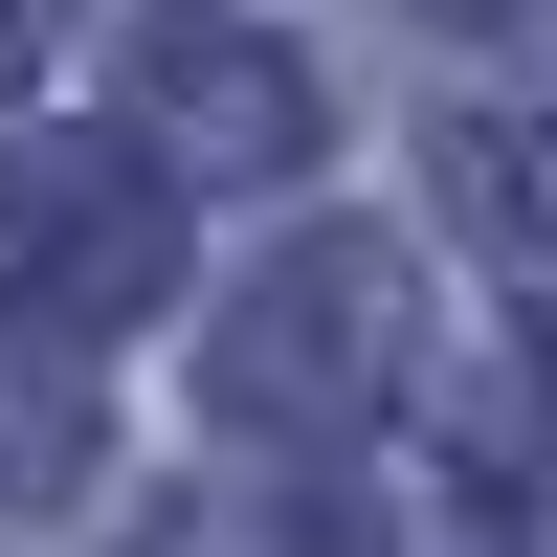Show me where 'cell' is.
<instances>
[{"mask_svg": "<svg viewBox=\"0 0 557 557\" xmlns=\"http://www.w3.org/2000/svg\"><path fill=\"white\" fill-rule=\"evenodd\" d=\"M0 290H23L45 335H134V312H157V157L23 134V157H0Z\"/></svg>", "mask_w": 557, "mask_h": 557, "instance_id": "cell-1", "label": "cell"}, {"mask_svg": "<svg viewBox=\"0 0 557 557\" xmlns=\"http://www.w3.org/2000/svg\"><path fill=\"white\" fill-rule=\"evenodd\" d=\"M401 380V268L380 246H312L246 290V335H223V401H268V424H312V401H380Z\"/></svg>", "mask_w": 557, "mask_h": 557, "instance_id": "cell-2", "label": "cell"}, {"mask_svg": "<svg viewBox=\"0 0 557 557\" xmlns=\"http://www.w3.org/2000/svg\"><path fill=\"white\" fill-rule=\"evenodd\" d=\"M157 112H178V157H223V178H268V157H312V89L268 67V45H201V23L157 45Z\"/></svg>", "mask_w": 557, "mask_h": 557, "instance_id": "cell-3", "label": "cell"}, {"mask_svg": "<svg viewBox=\"0 0 557 557\" xmlns=\"http://www.w3.org/2000/svg\"><path fill=\"white\" fill-rule=\"evenodd\" d=\"M469 223H491V246H535V268H557V157H535L513 112L469 134Z\"/></svg>", "mask_w": 557, "mask_h": 557, "instance_id": "cell-4", "label": "cell"}, {"mask_svg": "<svg viewBox=\"0 0 557 557\" xmlns=\"http://www.w3.org/2000/svg\"><path fill=\"white\" fill-rule=\"evenodd\" d=\"M45 469H67V380H45L23 312H0V491H45Z\"/></svg>", "mask_w": 557, "mask_h": 557, "instance_id": "cell-5", "label": "cell"}, {"mask_svg": "<svg viewBox=\"0 0 557 557\" xmlns=\"http://www.w3.org/2000/svg\"><path fill=\"white\" fill-rule=\"evenodd\" d=\"M23 67H45V0H0V89H23Z\"/></svg>", "mask_w": 557, "mask_h": 557, "instance_id": "cell-6", "label": "cell"}, {"mask_svg": "<svg viewBox=\"0 0 557 557\" xmlns=\"http://www.w3.org/2000/svg\"><path fill=\"white\" fill-rule=\"evenodd\" d=\"M157 557H268V535H246V513H223V535H201V513H178V535H157Z\"/></svg>", "mask_w": 557, "mask_h": 557, "instance_id": "cell-7", "label": "cell"}]
</instances>
